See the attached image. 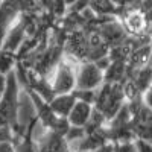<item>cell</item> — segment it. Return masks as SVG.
Wrapping results in <instances>:
<instances>
[{"label":"cell","instance_id":"cell-1","mask_svg":"<svg viewBox=\"0 0 152 152\" xmlns=\"http://www.w3.org/2000/svg\"><path fill=\"white\" fill-rule=\"evenodd\" d=\"M125 102H126V97L120 84L104 82L96 90L93 110L97 111L107 122H110L116 117V114L120 111Z\"/></svg>","mask_w":152,"mask_h":152},{"label":"cell","instance_id":"cell-2","mask_svg":"<svg viewBox=\"0 0 152 152\" xmlns=\"http://www.w3.org/2000/svg\"><path fill=\"white\" fill-rule=\"evenodd\" d=\"M76 67H78V64L73 62V61H70L66 56H62L59 59V62L53 69L52 75H50V78L47 79L50 91H52L53 96L70 94L75 90V85H76Z\"/></svg>","mask_w":152,"mask_h":152},{"label":"cell","instance_id":"cell-3","mask_svg":"<svg viewBox=\"0 0 152 152\" xmlns=\"http://www.w3.org/2000/svg\"><path fill=\"white\" fill-rule=\"evenodd\" d=\"M29 137L35 145L37 152H72L64 135L47 131L38 122L31 128Z\"/></svg>","mask_w":152,"mask_h":152},{"label":"cell","instance_id":"cell-4","mask_svg":"<svg viewBox=\"0 0 152 152\" xmlns=\"http://www.w3.org/2000/svg\"><path fill=\"white\" fill-rule=\"evenodd\" d=\"M104 84V72L94 62H81L76 67V85L75 90L96 91Z\"/></svg>","mask_w":152,"mask_h":152},{"label":"cell","instance_id":"cell-5","mask_svg":"<svg viewBox=\"0 0 152 152\" xmlns=\"http://www.w3.org/2000/svg\"><path fill=\"white\" fill-rule=\"evenodd\" d=\"M91 111H93L91 105L76 100V104L73 105L70 114L67 116L69 126H73V128H84V126L88 123V120H90Z\"/></svg>","mask_w":152,"mask_h":152},{"label":"cell","instance_id":"cell-6","mask_svg":"<svg viewBox=\"0 0 152 152\" xmlns=\"http://www.w3.org/2000/svg\"><path fill=\"white\" fill-rule=\"evenodd\" d=\"M76 104V99L73 97V94H59V96H53L52 99L47 102L49 108L52 110V113L55 116L61 117V119H66L67 120V116L70 114L73 105Z\"/></svg>","mask_w":152,"mask_h":152},{"label":"cell","instance_id":"cell-7","mask_svg":"<svg viewBox=\"0 0 152 152\" xmlns=\"http://www.w3.org/2000/svg\"><path fill=\"white\" fill-rule=\"evenodd\" d=\"M149 59H151V46L143 44L140 47H137L129 55L128 61H126V69H128V72L142 70L149 66Z\"/></svg>","mask_w":152,"mask_h":152},{"label":"cell","instance_id":"cell-8","mask_svg":"<svg viewBox=\"0 0 152 152\" xmlns=\"http://www.w3.org/2000/svg\"><path fill=\"white\" fill-rule=\"evenodd\" d=\"M12 145H14L15 152H37L35 145H34V142L31 140L29 135L14 138V140H12Z\"/></svg>","mask_w":152,"mask_h":152},{"label":"cell","instance_id":"cell-9","mask_svg":"<svg viewBox=\"0 0 152 152\" xmlns=\"http://www.w3.org/2000/svg\"><path fill=\"white\" fill-rule=\"evenodd\" d=\"M113 152H137L134 142H120V143H111Z\"/></svg>","mask_w":152,"mask_h":152},{"label":"cell","instance_id":"cell-10","mask_svg":"<svg viewBox=\"0 0 152 152\" xmlns=\"http://www.w3.org/2000/svg\"><path fill=\"white\" fill-rule=\"evenodd\" d=\"M0 152H15L12 142H3V143H0Z\"/></svg>","mask_w":152,"mask_h":152},{"label":"cell","instance_id":"cell-11","mask_svg":"<svg viewBox=\"0 0 152 152\" xmlns=\"http://www.w3.org/2000/svg\"><path fill=\"white\" fill-rule=\"evenodd\" d=\"M5 87H6V76L0 75V99H2V96L5 93Z\"/></svg>","mask_w":152,"mask_h":152},{"label":"cell","instance_id":"cell-12","mask_svg":"<svg viewBox=\"0 0 152 152\" xmlns=\"http://www.w3.org/2000/svg\"><path fill=\"white\" fill-rule=\"evenodd\" d=\"M94 152H113V145H111V143H107V145H104V146L97 148Z\"/></svg>","mask_w":152,"mask_h":152},{"label":"cell","instance_id":"cell-13","mask_svg":"<svg viewBox=\"0 0 152 152\" xmlns=\"http://www.w3.org/2000/svg\"><path fill=\"white\" fill-rule=\"evenodd\" d=\"M75 152H93V151H75Z\"/></svg>","mask_w":152,"mask_h":152}]
</instances>
